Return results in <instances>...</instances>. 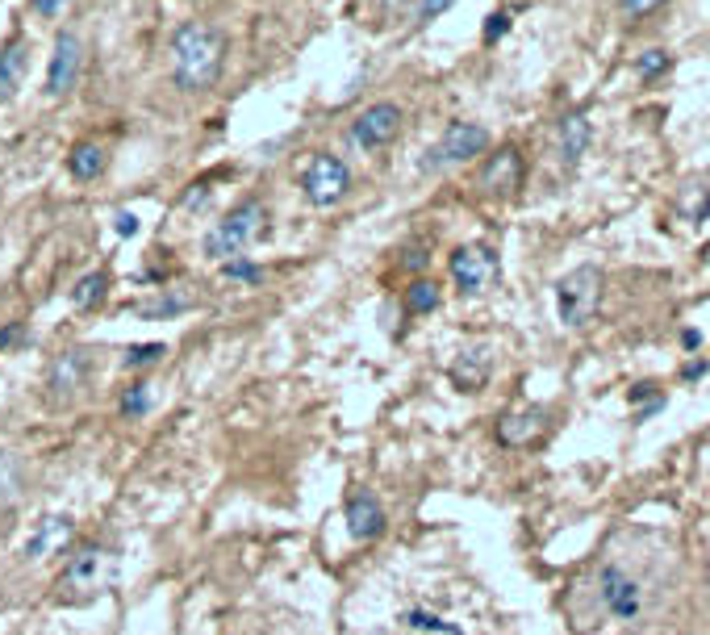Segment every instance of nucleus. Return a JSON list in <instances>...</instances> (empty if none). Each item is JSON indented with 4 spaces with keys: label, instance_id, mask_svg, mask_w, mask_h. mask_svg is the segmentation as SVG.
I'll return each instance as SVG.
<instances>
[{
    "label": "nucleus",
    "instance_id": "nucleus-1",
    "mask_svg": "<svg viewBox=\"0 0 710 635\" xmlns=\"http://www.w3.org/2000/svg\"><path fill=\"white\" fill-rule=\"evenodd\" d=\"M226 67V34L209 21H185L171 34V80L180 93H209Z\"/></svg>",
    "mask_w": 710,
    "mask_h": 635
},
{
    "label": "nucleus",
    "instance_id": "nucleus-2",
    "mask_svg": "<svg viewBox=\"0 0 710 635\" xmlns=\"http://www.w3.org/2000/svg\"><path fill=\"white\" fill-rule=\"evenodd\" d=\"M113 581H117V552L105 543H80L72 561L59 573L55 598L67 602V606H80V602H93L105 590H113Z\"/></svg>",
    "mask_w": 710,
    "mask_h": 635
},
{
    "label": "nucleus",
    "instance_id": "nucleus-3",
    "mask_svg": "<svg viewBox=\"0 0 710 635\" xmlns=\"http://www.w3.org/2000/svg\"><path fill=\"white\" fill-rule=\"evenodd\" d=\"M263 235H268V206L263 201H243L206 235V256L218 263H230L239 260L243 251H251Z\"/></svg>",
    "mask_w": 710,
    "mask_h": 635
},
{
    "label": "nucleus",
    "instance_id": "nucleus-4",
    "mask_svg": "<svg viewBox=\"0 0 710 635\" xmlns=\"http://www.w3.org/2000/svg\"><path fill=\"white\" fill-rule=\"evenodd\" d=\"M598 305H602V272L594 263H581V268H573L568 277L556 281V314H561L564 326H573V331L589 326L594 314H598Z\"/></svg>",
    "mask_w": 710,
    "mask_h": 635
},
{
    "label": "nucleus",
    "instance_id": "nucleus-5",
    "mask_svg": "<svg viewBox=\"0 0 710 635\" xmlns=\"http://www.w3.org/2000/svg\"><path fill=\"white\" fill-rule=\"evenodd\" d=\"M347 188H352V171H347V164H343L338 155H331V150H319V155L305 164V171H301V192H305L310 206L319 209L338 206V201L347 197Z\"/></svg>",
    "mask_w": 710,
    "mask_h": 635
},
{
    "label": "nucleus",
    "instance_id": "nucleus-6",
    "mask_svg": "<svg viewBox=\"0 0 710 635\" xmlns=\"http://www.w3.org/2000/svg\"><path fill=\"white\" fill-rule=\"evenodd\" d=\"M448 272H451V284H456L464 298H477V293H485L489 284L498 281L502 263L493 256V247L468 243V247H456V251H451Z\"/></svg>",
    "mask_w": 710,
    "mask_h": 635
},
{
    "label": "nucleus",
    "instance_id": "nucleus-7",
    "mask_svg": "<svg viewBox=\"0 0 710 635\" xmlns=\"http://www.w3.org/2000/svg\"><path fill=\"white\" fill-rule=\"evenodd\" d=\"M489 147V131L477 126V122H451L443 138L430 147V159L427 168H443V164H468L477 155H485Z\"/></svg>",
    "mask_w": 710,
    "mask_h": 635
},
{
    "label": "nucleus",
    "instance_id": "nucleus-8",
    "mask_svg": "<svg viewBox=\"0 0 710 635\" xmlns=\"http://www.w3.org/2000/svg\"><path fill=\"white\" fill-rule=\"evenodd\" d=\"M88 381H93V355L84 352V347H67V352H59L51 360V368H46V389L55 402H72L80 393L88 389Z\"/></svg>",
    "mask_w": 710,
    "mask_h": 635
},
{
    "label": "nucleus",
    "instance_id": "nucleus-9",
    "mask_svg": "<svg viewBox=\"0 0 710 635\" xmlns=\"http://www.w3.org/2000/svg\"><path fill=\"white\" fill-rule=\"evenodd\" d=\"M401 134V110L393 101H376L352 122V143L359 150H385Z\"/></svg>",
    "mask_w": 710,
    "mask_h": 635
},
{
    "label": "nucleus",
    "instance_id": "nucleus-10",
    "mask_svg": "<svg viewBox=\"0 0 710 635\" xmlns=\"http://www.w3.org/2000/svg\"><path fill=\"white\" fill-rule=\"evenodd\" d=\"M598 594L602 606L618 618V623H636L644 611V594H639V581L631 573H623L618 564H606L598 573Z\"/></svg>",
    "mask_w": 710,
    "mask_h": 635
},
{
    "label": "nucleus",
    "instance_id": "nucleus-11",
    "mask_svg": "<svg viewBox=\"0 0 710 635\" xmlns=\"http://www.w3.org/2000/svg\"><path fill=\"white\" fill-rule=\"evenodd\" d=\"M72 543H75V519L72 514H42V519L30 527L21 556H25V561H46V556L67 552Z\"/></svg>",
    "mask_w": 710,
    "mask_h": 635
},
{
    "label": "nucleus",
    "instance_id": "nucleus-12",
    "mask_svg": "<svg viewBox=\"0 0 710 635\" xmlns=\"http://www.w3.org/2000/svg\"><path fill=\"white\" fill-rule=\"evenodd\" d=\"M80 72H84V42H80V34L63 30V34L55 38L51 67H46V93L67 96L75 84H80Z\"/></svg>",
    "mask_w": 710,
    "mask_h": 635
},
{
    "label": "nucleus",
    "instance_id": "nucleus-13",
    "mask_svg": "<svg viewBox=\"0 0 710 635\" xmlns=\"http://www.w3.org/2000/svg\"><path fill=\"white\" fill-rule=\"evenodd\" d=\"M523 176H526L523 150L498 147L485 159V168H481V176H477V185L485 188V192H493V197H514V192L523 188Z\"/></svg>",
    "mask_w": 710,
    "mask_h": 635
},
{
    "label": "nucleus",
    "instance_id": "nucleus-14",
    "mask_svg": "<svg viewBox=\"0 0 710 635\" xmlns=\"http://www.w3.org/2000/svg\"><path fill=\"white\" fill-rule=\"evenodd\" d=\"M552 427L547 410L540 406H523V410H510L498 418V444L502 448H535L543 435Z\"/></svg>",
    "mask_w": 710,
    "mask_h": 635
},
{
    "label": "nucleus",
    "instance_id": "nucleus-15",
    "mask_svg": "<svg viewBox=\"0 0 710 635\" xmlns=\"http://www.w3.org/2000/svg\"><path fill=\"white\" fill-rule=\"evenodd\" d=\"M343 519H347V535H352L355 543H373L385 535V527H389V519H385V506L376 502L368 489H355L352 498H347V506H343Z\"/></svg>",
    "mask_w": 710,
    "mask_h": 635
},
{
    "label": "nucleus",
    "instance_id": "nucleus-16",
    "mask_svg": "<svg viewBox=\"0 0 710 635\" xmlns=\"http://www.w3.org/2000/svg\"><path fill=\"white\" fill-rule=\"evenodd\" d=\"M589 138H594V126H589L585 110L564 113L561 126H556V150H561V164H564V168H577L581 155L589 150Z\"/></svg>",
    "mask_w": 710,
    "mask_h": 635
},
{
    "label": "nucleus",
    "instance_id": "nucleus-17",
    "mask_svg": "<svg viewBox=\"0 0 710 635\" xmlns=\"http://www.w3.org/2000/svg\"><path fill=\"white\" fill-rule=\"evenodd\" d=\"M25 72H30V42L18 34V38H9L4 51H0V105L21 93Z\"/></svg>",
    "mask_w": 710,
    "mask_h": 635
},
{
    "label": "nucleus",
    "instance_id": "nucleus-18",
    "mask_svg": "<svg viewBox=\"0 0 710 635\" xmlns=\"http://www.w3.org/2000/svg\"><path fill=\"white\" fill-rule=\"evenodd\" d=\"M451 381L464 393H477L489 381V352L485 347H468L456 364H451Z\"/></svg>",
    "mask_w": 710,
    "mask_h": 635
},
{
    "label": "nucleus",
    "instance_id": "nucleus-19",
    "mask_svg": "<svg viewBox=\"0 0 710 635\" xmlns=\"http://www.w3.org/2000/svg\"><path fill=\"white\" fill-rule=\"evenodd\" d=\"M105 164H109V155H105V147H101V143H93V138L75 143L72 159H67V168H72L75 180H96V176L105 171Z\"/></svg>",
    "mask_w": 710,
    "mask_h": 635
},
{
    "label": "nucleus",
    "instance_id": "nucleus-20",
    "mask_svg": "<svg viewBox=\"0 0 710 635\" xmlns=\"http://www.w3.org/2000/svg\"><path fill=\"white\" fill-rule=\"evenodd\" d=\"M677 218L686 222H707L710 218V180H690L677 192Z\"/></svg>",
    "mask_w": 710,
    "mask_h": 635
},
{
    "label": "nucleus",
    "instance_id": "nucleus-21",
    "mask_svg": "<svg viewBox=\"0 0 710 635\" xmlns=\"http://www.w3.org/2000/svg\"><path fill=\"white\" fill-rule=\"evenodd\" d=\"M401 627H406V635H464L456 623L430 615V611H406V615H401Z\"/></svg>",
    "mask_w": 710,
    "mask_h": 635
},
{
    "label": "nucleus",
    "instance_id": "nucleus-22",
    "mask_svg": "<svg viewBox=\"0 0 710 635\" xmlns=\"http://www.w3.org/2000/svg\"><path fill=\"white\" fill-rule=\"evenodd\" d=\"M109 293V272H88L84 281L75 284V310H96Z\"/></svg>",
    "mask_w": 710,
    "mask_h": 635
},
{
    "label": "nucleus",
    "instance_id": "nucleus-23",
    "mask_svg": "<svg viewBox=\"0 0 710 635\" xmlns=\"http://www.w3.org/2000/svg\"><path fill=\"white\" fill-rule=\"evenodd\" d=\"M439 298H443V293H439V284L427 281V277H418V281H414L410 289H406V310H410L414 318H418V314H430V310L439 305Z\"/></svg>",
    "mask_w": 710,
    "mask_h": 635
},
{
    "label": "nucleus",
    "instance_id": "nucleus-24",
    "mask_svg": "<svg viewBox=\"0 0 710 635\" xmlns=\"http://www.w3.org/2000/svg\"><path fill=\"white\" fill-rule=\"evenodd\" d=\"M669 67H674V55H669V51H644V55L636 59V75L639 80H648V84L660 80Z\"/></svg>",
    "mask_w": 710,
    "mask_h": 635
},
{
    "label": "nucleus",
    "instance_id": "nucleus-25",
    "mask_svg": "<svg viewBox=\"0 0 710 635\" xmlns=\"http://www.w3.org/2000/svg\"><path fill=\"white\" fill-rule=\"evenodd\" d=\"M117 410L126 414V418H143V414L150 410V393H147V385L138 381V385H130V389H122V397H117Z\"/></svg>",
    "mask_w": 710,
    "mask_h": 635
},
{
    "label": "nucleus",
    "instance_id": "nucleus-26",
    "mask_svg": "<svg viewBox=\"0 0 710 635\" xmlns=\"http://www.w3.org/2000/svg\"><path fill=\"white\" fill-rule=\"evenodd\" d=\"M185 310H192V298L168 293V298L159 301H147V305H143V318H171V314H185Z\"/></svg>",
    "mask_w": 710,
    "mask_h": 635
},
{
    "label": "nucleus",
    "instance_id": "nucleus-27",
    "mask_svg": "<svg viewBox=\"0 0 710 635\" xmlns=\"http://www.w3.org/2000/svg\"><path fill=\"white\" fill-rule=\"evenodd\" d=\"M222 272H226V281H239V284H260L263 281V268L255 260H247V256L230 260Z\"/></svg>",
    "mask_w": 710,
    "mask_h": 635
},
{
    "label": "nucleus",
    "instance_id": "nucleus-28",
    "mask_svg": "<svg viewBox=\"0 0 710 635\" xmlns=\"http://www.w3.org/2000/svg\"><path fill=\"white\" fill-rule=\"evenodd\" d=\"M164 343H138V347H130L126 352V368H155L159 360H164Z\"/></svg>",
    "mask_w": 710,
    "mask_h": 635
},
{
    "label": "nucleus",
    "instance_id": "nucleus-29",
    "mask_svg": "<svg viewBox=\"0 0 710 635\" xmlns=\"http://www.w3.org/2000/svg\"><path fill=\"white\" fill-rule=\"evenodd\" d=\"M0 493L4 498H18L21 493V468L9 451H0Z\"/></svg>",
    "mask_w": 710,
    "mask_h": 635
},
{
    "label": "nucleus",
    "instance_id": "nucleus-30",
    "mask_svg": "<svg viewBox=\"0 0 710 635\" xmlns=\"http://www.w3.org/2000/svg\"><path fill=\"white\" fill-rule=\"evenodd\" d=\"M618 4H623V13H627V18L639 21V18H648L652 9H660L665 0H618Z\"/></svg>",
    "mask_w": 710,
    "mask_h": 635
},
{
    "label": "nucleus",
    "instance_id": "nucleus-31",
    "mask_svg": "<svg viewBox=\"0 0 710 635\" xmlns=\"http://www.w3.org/2000/svg\"><path fill=\"white\" fill-rule=\"evenodd\" d=\"M451 4H456V0H422V4H418V21L427 25V21H435L439 13H448Z\"/></svg>",
    "mask_w": 710,
    "mask_h": 635
},
{
    "label": "nucleus",
    "instance_id": "nucleus-32",
    "mask_svg": "<svg viewBox=\"0 0 710 635\" xmlns=\"http://www.w3.org/2000/svg\"><path fill=\"white\" fill-rule=\"evenodd\" d=\"M13 343H25V322H9V326H0V352H4V347H13Z\"/></svg>",
    "mask_w": 710,
    "mask_h": 635
},
{
    "label": "nucleus",
    "instance_id": "nucleus-33",
    "mask_svg": "<svg viewBox=\"0 0 710 635\" xmlns=\"http://www.w3.org/2000/svg\"><path fill=\"white\" fill-rule=\"evenodd\" d=\"M505 30H510V13H493V18H489V25H485V42H498Z\"/></svg>",
    "mask_w": 710,
    "mask_h": 635
},
{
    "label": "nucleus",
    "instance_id": "nucleus-34",
    "mask_svg": "<svg viewBox=\"0 0 710 635\" xmlns=\"http://www.w3.org/2000/svg\"><path fill=\"white\" fill-rule=\"evenodd\" d=\"M30 4H34V13H42V18H59L67 0H30Z\"/></svg>",
    "mask_w": 710,
    "mask_h": 635
},
{
    "label": "nucleus",
    "instance_id": "nucleus-35",
    "mask_svg": "<svg viewBox=\"0 0 710 635\" xmlns=\"http://www.w3.org/2000/svg\"><path fill=\"white\" fill-rule=\"evenodd\" d=\"M710 373V364L707 360H690V364H686V368H681V376H686V381H702V376Z\"/></svg>",
    "mask_w": 710,
    "mask_h": 635
},
{
    "label": "nucleus",
    "instance_id": "nucleus-36",
    "mask_svg": "<svg viewBox=\"0 0 710 635\" xmlns=\"http://www.w3.org/2000/svg\"><path fill=\"white\" fill-rule=\"evenodd\" d=\"M134 230H138V218H134V214H117V235H126V239H130Z\"/></svg>",
    "mask_w": 710,
    "mask_h": 635
},
{
    "label": "nucleus",
    "instance_id": "nucleus-37",
    "mask_svg": "<svg viewBox=\"0 0 710 635\" xmlns=\"http://www.w3.org/2000/svg\"><path fill=\"white\" fill-rule=\"evenodd\" d=\"M681 343H686V347H698L702 335H698V331H681Z\"/></svg>",
    "mask_w": 710,
    "mask_h": 635
}]
</instances>
